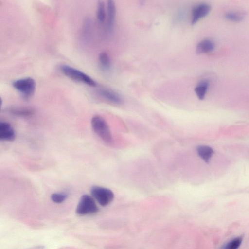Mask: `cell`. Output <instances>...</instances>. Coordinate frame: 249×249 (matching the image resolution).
<instances>
[{
  "instance_id": "1",
  "label": "cell",
  "mask_w": 249,
  "mask_h": 249,
  "mask_svg": "<svg viewBox=\"0 0 249 249\" xmlns=\"http://www.w3.org/2000/svg\"><path fill=\"white\" fill-rule=\"evenodd\" d=\"M92 128L95 133L105 142L111 143L112 137L109 126L101 116L95 115L91 120Z\"/></svg>"
},
{
  "instance_id": "2",
  "label": "cell",
  "mask_w": 249,
  "mask_h": 249,
  "mask_svg": "<svg viewBox=\"0 0 249 249\" xmlns=\"http://www.w3.org/2000/svg\"><path fill=\"white\" fill-rule=\"evenodd\" d=\"M61 72L70 79L83 83L89 86L96 87V82L86 73L67 65H61L59 67Z\"/></svg>"
},
{
  "instance_id": "3",
  "label": "cell",
  "mask_w": 249,
  "mask_h": 249,
  "mask_svg": "<svg viewBox=\"0 0 249 249\" xmlns=\"http://www.w3.org/2000/svg\"><path fill=\"white\" fill-rule=\"evenodd\" d=\"M12 86L20 93L24 99L29 100L35 93L36 83L33 78L28 77L14 81Z\"/></svg>"
},
{
  "instance_id": "4",
  "label": "cell",
  "mask_w": 249,
  "mask_h": 249,
  "mask_svg": "<svg viewBox=\"0 0 249 249\" xmlns=\"http://www.w3.org/2000/svg\"><path fill=\"white\" fill-rule=\"evenodd\" d=\"M98 211V207L93 197L89 195H83L78 203L76 213L79 215L93 214Z\"/></svg>"
},
{
  "instance_id": "5",
  "label": "cell",
  "mask_w": 249,
  "mask_h": 249,
  "mask_svg": "<svg viewBox=\"0 0 249 249\" xmlns=\"http://www.w3.org/2000/svg\"><path fill=\"white\" fill-rule=\"evenodd\" d=\"M90 192L92 197L102 206L110 203L114 197L111 190L99 186H93L90 189Z\"/></svg>"
},
{
  "instance_id": "6",
  "label": "cell",
  "mask_w": 249,
  "mask_h": 249,
  "mask_svg": "<svg viewBox=\"0 0 249 249\" xmlns=\"http://www.w3.org/2000/svg\"><path fill=\"white\" fill-rule=\"evenodd\" d=\"M211 6L206 3H201L195 6L192 11L191 24H196L210 12Z\"/></svg>"
},
{
  "instance_id": "7",
  "label": "cell",
  "mask_w": 249,
  "mask_h": 249,
  "mask_svg": "<svg viewBox=\"0 0 249 249\" xmlns=\"http://www.w3.org/2000/svg\"><path fill=\"white\" fill-rule=\"evenodd\" d=\"M16 133L10 123L5 121L0 122V140L12 142L15 139Z\"/></svg>"
},
{
  "instance_id": "8",
  "label": "cell",
  "mask_w": 249,
  "mask_h": 249,
  "mask_svg": "<svg viewBox=\"0 0 249 249\" xmlns=\"http://www.w3.org/2000/svg\"><path fill=\"white\" fill-rule=\"evenodd\" d=\"M99 95L106 101L116 105H120L123 103L121 97L115 91L107 89H101L98 91Z\"/></svg>"
},
{
  "instance_id": "9",
  "label": "cell",
  "mask_w": 249,
  "mask_h": 249,
  "mask_svg": "<svg viewBox=\"0 0 249 249\" xmlns=\"http://www.w3.org/2000/svg\"><path fill=\"white\" fill-rule=\"evenodd\" d=\"M7 111L14 116L22 118L30 117L35 113L32 108L24 107H11L7 109Z\"/></svg>"
},
{
  "instance_id": "10",
  "label": "cell",
  "mask_w": 249,
  "mask_h": 249,
  "mask_svg": "<svg viewBox=\"0 0 249 249\" xmlns=\"http://www.w3.org/2000/svg\"><path fill=\"white\" fill-rule=\"evenodd\" d=\"M116 16V7L113 0L107 2V28L109 32H112Z\"/></svg>"
},
{
  "instance_id": "11",
  "label": "cell",
  "mask_w": 249,
  "mask_h": 249,
  "mask_svg": "<svg viewBox=\"0 0 249 249\" xmlns=\"http://www.w3.org/2000/svg\"><path fill=\"white\" fill-rule=\"evenodd\" d=\"M215 43L210 39H204L200 41L196 47L197 54L208 53L213 52L215 48Z\"/></svg>"
},
{
  "instance_id": "12",
  "label": "cell",
  "mask_w": 249,
  "mask_h": 249,
  "mask_svg": "<svg viewBox=\"0 0 249 249\" xmlns=\"http://www.w3.org/2000/svg\"><path fill=\"white\" fill-rule=\"evenodd\" d=\"M199 156L206 162H208L214 153L213 149L207 145H200L196 148Z\"/></svg>"
},
{
  "instance_id": "13",
  "label": "cell",
  "mask_w": 249,
  "mask_h": 249,
  "mask_svg": "<svg viewBox=\"0 0 249 249\" xmlns=\"http://www.w3.org/2000/svg\"><path fill=\"white\" fill-rule=\"evenodd\" d=\"M209 85V81L208 80L204 79L196 87L194 90L199 99L203 100L205 98Z\"/></svg>"
},
{
  "instance_id": "14",
  "label": "cell",
  "mask_w": 249,
  "mask_h": 249,
  "mask_svg": "<svg viewBox=\"0 0 249 249\" xmlns=\"http://www.w3.org/2000/svg\"><path fill=\"white\" fill-rule=\"evenodd\" d=\"M99 62L101 69L105 71H107L110 70L111 67V62L108 54L103 52L99 55Z\"/></svg>"
},
{
  "instance_id": "15",
  "label": "cell",
  "mask_w": 249,
  "mask_h": 249,
  "mask_svg": "<svg viewBox=\"0 0 249 249\" xmlns=\"http://www.w3.org/2000/svg\"><path fill=\"white\" fill-rule=\"evenodd\" d=\"M243 241L242 236L234 238L222 246L221 249H238Z\"/></svg>"
},
{
  "instance_id": "16",
  "label": "cell",
  "mask_w": 249,
  "mask_h": 249,
  "mask_svg": "<svg viewBox=\"0 0 249 249\" xmlns=\"http://www.w3.org/2000/svg\"><path fill=\"white\" fill-rule=\"evenodd\" d=\"M97 18L98 22L102 24L106 19V10L104 2L102 0L98 1L97 6Z\"/></svg>"
},
{
  "instance_id": "17",
  "label": "cell",
  "mask_w": 249,
  "mask_h": 249,
  "mask_svg": "<svg viewBox=\"0 0 249 249\" xmlns=\"http://www.w3.org/2000/svg\"><path fill=\"white\" fill-rule=\"evenodd\" d=\"M224 18L229 21L238 22L243 20L244 15L239 12L228 11L225 13Z\"/></svg>"
},
{
  "instance_id": "18",
  "label": "cell",
  "mask_w": 249,
  "mask_h": 249,
  "mask_svg": "<svg viewBox=\"0 0 249 249\" xmlns=\"http://www.w3.org/2000/svg\"><path fill=\"white\" fill-rule=\"evenodd\" d=\"M68 195L64 193H54L51 195V199L54 203H61L67 198Z\"/></svg>"
}]
</instances>
